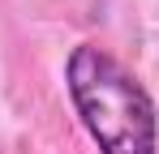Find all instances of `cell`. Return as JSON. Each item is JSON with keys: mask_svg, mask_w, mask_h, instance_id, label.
I'll return each mask as SVG.
<instances>
[{"mask_svg": "<svg viewBox=\"0 0 159 154\" xmlns=\"http://www.w3.org/2000/svg\"><path fill=\"white\" fill-rule=\"evenodd\" d=\"M65 90L99 154H155L159 111L146 86L95 43H78L65 60Z\"/></svg>", "mask_w": 159, "mask_h": 154, "instance_id": "obj_1", "label": "cell"}]
</instances>
